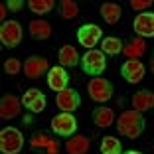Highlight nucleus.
Listing matches in <instances>:
<instances>
[{"mask_svg":"<svg viewBox=\"0 0 154 154\" xmlns=\"http://www.w3.org/2000/svg\"><path fill=\"white\" fill-rule=\"evenodd\" d=\"M6 6H8V10H12V12H18L24 6V2H20V0H10V2H6Z\"/></svg>","mask_w":154,"mask_h":154,"instance_id":"c85d7f7f","label":"nucleus"},{"mask_svg":"<svg viewBox=\"0 0 154 154\" xmlns=\"http://www.w3.org/2000/svg\"><path fill=\"white\" fill-rule=\"evenodd\" d=\"M93 122H95L97 127L105 128V127H111L115 122V113L113 109H109V107H99V109L93 113Z\"/></svg>","mask_w":154,"mask_h":154,"instance_id":"412c9836","label":"nucleus"},{"mask_svg":"<svg viewBox=\"0 0 154 154\" xmlns=\"http://www.w3.org/2000/svg\"><path fill=\"white\" fill-rule=\"evenodd\" d=\"M81 67L85 73L89 75H101L107 67V59H105V54L99 50H89L85 55L81 57Z\"/></svg>","mask_w":154,"mask_h":154,"instance_id":"7ed1b4c3","label":"nucleus"},{"mask_svg":"<svg viewBox=\"0 0 154 154\" xmlns=\"http://www.w3.org/2000/svg\"><path fill=\"white\" fill-rule=\"evenodd\" d=\"M91 148V140L83 134H75L65 142V152L67 154H87Z\"/></svg>","mask_w":154,"mask_h":154,"instance_id":"dca6fc26","label":"nucleus"},{"mask_svg":"<svg viewBox=\"0 0 154 154\" xmlns=\"http://www.w3.org/2000/svg\"><path fill=\"white\" fill-rule=\"evenodd\" d=\"M6 10H8V6H6V4L0 6V18H2V20H4V18H6V14H8ZM4 22H6V20H4Z\"/></svg>","mask_w":154,"mask_h":154,"instance_id":"c756f323","label":"nucleus"},{"mask_svg":"<svg viewBox=\"0 0 154 154\" xmlns=\"http://www.w3.org/2000/svg\"><path fill=\"white\" fill-rule=\"evenodd\" d=\"M22 105L32 113H42L45 109V97L38 89H28L22 97Z\"/></svg>","mask_w":154,"mask_h":154,"instance_id":"2eb2a0df","label":"nucleus"},{"mask_svg":"<svg viewBox=\"0 0 154 154\" xmlns=\"http://www.w3.org/2000/svg\"><path fill=\"white\" fill-rule=\"evenodd\" d=\"M51 131L59 136H73L77 131V121L71 113H59L51 119Z\"/></svg>","mask_w":154,"mask_h":154,"instance_id":"423d86ee","label":"nucleus"},{"mask_svg":"<svg viewBox=\"0 0 154 154\" xmlns=\"http://www.w3.org/2000/svg\"><path fill=\"white\" fill-rule=\"evenodd\" d=\"M152 4V0H132L131 2V8L132 10H144Z\"/></svg>","mask_w":154,"mask_h":154,"instance_id":"cd10ccee","label":"nucleus"},{"mask_svg":"<svg viewBox=\"0 0 154 154\" xmlns=\"http://www.w3.org/2000/svg\"><path fill=\"white\" fill-rule=\"evenodd\" d=\"M122 54L127 55L128 59H140L146 54V42L142 38H134V40H131L122 48Z\"/></svg>","mask_w":154,"mask_h":154,"instance_id":"6ab92c4d","label":"nucleus"},{"mask_svg":"<svg viewBox=\"0 0 154 154\" xmlns=\"http://www.w3.org/2000/svg\"><path fill=\"white\" fill-rule=\"evenodd\" d=\"M20 109H22V101L16 95H4L2 101H0V117L4 121H10V119L18 117Z\"/></svg>","mask_w":154,"mask_h":154,"instance_id":"9b49d317","label":"nucleus"},{"mask_svg":"<svg viewBox=\"0 0 154 154\" xmlns=\"http://www.w3.org/2000/svg\"><path fill=\"white\" fill-rule=\"evenodd\" d=\"M125 154H142V152H138V150H128V152H125Z\"/></svg>","mask_w":154,"mask_h":154,"instance_id":"7c9ffc66","label":"nucleus"},{"mask_svg":"<svg viewBox=\"0 0 154 154\" xmlns=\"http://www.w3.org/2000/svg\"><path fill=\"white\" fill-rule=\"evenodd\" d=\"M50 63H48V59L42 57V55H34V57L26 59V63H24V73H26L28 79H40L45 71H50Z\"/></svg>","mask_w":154,"mask_h":154,"instance_id":"6e6552de","label":"nucleus"},{"mask_svg":"<svg viewBox=\"0 0 154 154\" xmlns=\"http://www.w3.org/2000/svg\"><path fill=\"white\" fill-rule=\"evenodd\" d=\"M57 59H59V65L61 67H75L81 59H79V51L73 48V45H63L57 54Z\"/></svg>","mask_w":154,"mask_h":154,"instance_id":"f3484780","label":"nucleus"},{"mask_svg":"<svg viewBox=\"0 0 154 154\" xmlns=\"http://www.w3.org/2000/svg\"><path fill=\"white\" fill-rule=\"evenodd\" d=\"M121 73L128 83H138V81H142V77H144V65H142L138 59H128V61L122 63Z\"/></svg>","mask_w":154,"mask_h":154,"instance_id":"4468645a","label":"nucleus"},{"mask_svg":"<svg viewBox=\"0 0 154 154\" xmlns=\"http://www.w3.org/2000/svg\"><path fill=\"white\" fill-rule=\"evenodd\" d=\"M54 6H55L54 0H30L28 2V8L34 14H48V12H51Z\"/></svg>","mask_w":154,"mask_h":154,"instance_id":"393cba45","label":"nucleus"},{"mask_svg":"<svg viewBox=\"0 0 154 154\" xmlns=\"http://www.w3.org/2000/svg\"><path fill=\"white\" fill-rule=\"evenodd\" d=\"M144 117H142V113H138V111H125V113L119 117L117 121V128L119 132H121L122 136H127V138H138V136L144 132Z\"/></svg>","mask_w":154,"mask_h":154,"instance_id":"f257e3e1","label":"nucleus"},{"mask_svg":"<svg viewBox=\"0 0 154 154\" xmlns=\"http://www.w3.org/2000/svg\"><path fill=\"white\" fill-rule=\"evenodd\" d=\"M101 48H103V54H107V55H117V54H121L122 51V42L119 40V38H105L103 40V44H101Z\"/></svg>","mask_w":154,"mask_h":154,"instance_id":"5701e85b","label":"nucleus"},{"mask_svg":"<svg viewBox=\"0 0 154 154\" xmlns=\"http://www.w3.org/2000/svg\"><path fill=\"white\" fill-rule=\"evenodd\" d=\"M101 154H121V142L115 136H105L101 140Z\"/></svg>","mask_w":154,"mask_h":154,"instance_id":"b1692460","label":"nucleus"},{"mask_svg":"<svg viewBox=\"0 0 154 154\" xmlns=\"http://www.w3.org/2000/svg\"><path fill=\"white\" fill-rule=\"evenodd\" d=\"M67 83H69V75H67V71H65V67L55 65V67L50 69V75H48V85H50L54 91H57V93L65 91V89H67Z\"/></svg>","mask_w":154,"mask_h":154,"instance_id":"f8f14e48","label":"nucleus"},{"mask_svg":"<svg viewBox=\"0 0 154 154\" xmlns=\"http://www.w3.org/2000/svg\"><path fill=\"white\" fill-rule=\"evenodd\" d=\"M101 16H103V20L107 24L115 26V24L121 20V6L113 4V2H105V4L101 6Z\"/></svg>","mask_w":154,"mask_h":154,"instance_id":"4be33fe9","label":"nucleus"},{"mask_svg":"<svg viewBox=\"0 0 154 154\" xmlns=\"http://www.w3.org/2000/svg\"><path fill=\"white\" fill-rule=\"evenodd\" d=\"M55 105L59 107L61 113H73V111L81 105V97L75 89H65L61 93H57L55 97Z\"/></svg>","mask_w":154,"mask_h":154,"instance_id":"1a4fd4ad","label":"nucleus"},{"mask_svg":"<svg viewBox=\"0 0 154 154\" xmlns=\"http://www.w3.org/2000/svg\"><path fill=\"white\" fill-rule=\"evenodd\" d=\"M24 146V136L18 128L6 127L0 132V150L2 154H18Z\"/></svg>","mask_w":154,"mask_h":154,"instance_id":"f03ea898","label":"nucleus"},{"mask_svg":"<svg viewBox=\"0 0 154 154\" xmlns=\"http://www.w3.org/2000/svg\"><path fill=\"white\" fill-rule=\"evenodd\" d=\"M101 38H103V32H101V28L95 26V24H85V26H81L79 32H77L79 44H81L83 48H87V50H93V48L99 44Z\"/></svg>","mask_w":154,"mask_h":154,"instance_id":"0eeeda50","label":"nucleus"},{"mask_svg":"<svg viewBox=\"0 0 154 154\" xmlns=\"http://www.w3.org/2000/svg\"><path fill=\"white\" fill-rule=\"evenodd\" d=\"M152 107H154V93L152 91H138L132 97V109L138 111V113H144V111L152 109Z\"/></svg>","mask_w":154,"mask_h":154,"instance_id":"a211bd4d","label":"nucleus"},{"mask_svg":"<svg viewBox=\"0 0 154 154\" xmlns=\"http://www.w3.org/2000/svg\"><path fill=\"white\" fill-rule=\"evenodd\" d=\"M30 146L36 150H42L44 154H57L59 152V142L51 136L44 134V132H38V134L32 136V140H30Z\"/></svg>","mask_w":154,"mask_h":154,"instance_id":"9d476101","label":"nucleus"},{"mask_svg":"<svg viewBox=\"0 0 154 154\" xmlns=\"http://www.w3.org/2000/svg\"><path fill=\"white\" fill-rule=\"evenodd\" d=\"M59 8H61L59 16L63 20H71L79 14V6H77L73 0H61V2H59Z\"/></svg>","mask_w":154,"mask_h":154,"instance_id":"a878e982","label":"nucleus"},{"mask_svg":"<svg viewBox=\"0 0 154 154\" xmlns=\"http://www.w3.org/2000/svg\"><path fill=\"white\" fill-rule=\"evenodd\" d=\"M20 67H22V65H20V61L16 57L6 59V63H4V69H6V73H8V75H16V73L20 71Z\"/></svg>","mask_w":154,"mask_h":154,"instance_id":"bb28decb","label":"nucleus"},{"mask_svg":"<svg viewBox=\"0 0 154 154\" xmlns=\"http://www.w3.org/2000/svg\"><path fill=\"white\" fill-rule=\"evenodd\" d=\"M0 42L6 48H16L22 42V26L16 20H6L0 26Z\"/></svg>","mask_w":154,"mask_h":154,"instance_id":"20e7f679","label":"nucleus"},{"mask_svg":"<svg viewBox=\"0 0 154 154\" xmlns=\"http://www.w3.org/2000/svg\"><path fill=\"white\" fill-rule=\"evenodd\" d=\"M87 91H89V97L97 103H105L113 97V85L103 77H93L87 85Z\"/></svg>","mask_w":154,"mask_h":154,"instance_id":"39448f33","label":"nucleus"},{"mask_svg":"<svg viewBox=\"0 0 154 154\" xmlns=\"http://www.w3.org/2000/svg\"><path fill=\"white\" fill-rule=\"evenodd\" d=\"M30 36L36 38V40H48L51 36V24L44 22V20L30 22Z\"/></svg>","mask_w":154,"mask_h":154,"instance_id":"aec40b11","label":"nucleus"},{"mask_svg":"<svg viewBox=\"0 0 154 154\" xmlns=\"http://www.w3.org/2000/svg\"><path fill=\"white\" fill-rule=\"evenodd\" d=\"M150 67H152V71H154V59H152V63H150Z\"/></svg>","mask_w":154,"mask_h":154,"instance_id":"2f4dec72","label":"nucleus"},{"mask_svg":"<svg viewBox=\"0 0 154 154\" xmlns=\"http://www.w3.org/2000/svg\"><path fill=\"white\" fill-rule=\"evenodd\" d=\"M134 32L142 38H154V14L142 12L134 18Z\"/></svg>","mask_w":154,"mask_h":154,"instance_id":"ddd939ff","label":"nucleus"}]
</instances>
